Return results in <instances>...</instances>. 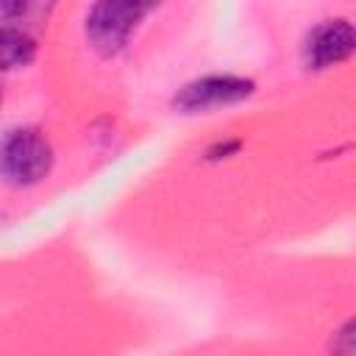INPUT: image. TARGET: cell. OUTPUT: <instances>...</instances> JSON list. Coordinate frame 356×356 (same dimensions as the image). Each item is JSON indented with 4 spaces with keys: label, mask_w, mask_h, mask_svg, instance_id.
I'll list each match as a JSON object with an SVG mask.
<instances>
[{
    "label": "cell",
    "mask_w": 356,
    "mask_h": 356,
    "mask_svg": "<svg viewBox=\"0 0 356 356\" xmlns=\"http://www.w3.org/2000/svg\"><path fill=\"white\" fill-rule=\"evenodd\" d=\"M253 92V83L236 75H209L200 78L195 83H186L178 95H175V108L181 111H209V108H220V106H231L239 103L242 97H248Z\"/></svg>",
    "instance_id": "3"
},
{
    "label": "cell",
    "mask_w": 356,
    "mask_h": 356,
    "mask_svg": "<svg viewBox=\"0 0 356 356\" xmlns=\"http://www.w3.org/2000/svg\"><path fill=\"white\" fill-rule=\"evenodd\" d=\"M356 50V28L348 19H325L306 39V61L317 70L345 61Z\"/></svg>",
    "instance_id": "4"
},
{
    "label": "cell",
    "mask_w": 356,
    "mask_h": 356,
    "mask_svg": "<svg viewBox=\"0 0 356 356\" xmlns=\"http://www.w3.org/2000/svg\"><path fill=\"white\" fill-rule=\"evenodd\" d=\"M331 350H334V356H356V317L348 320V323L334 334Z\"/></svg>",
    "instance_id": "6"
},
{
    "label": "cell",
    "mask_w": 356,
    "mask_h": 356,
    "mask_svg": "<svg viewBox=\"0 0 356 356\" xmlns=\"http://www.w3.org/2000/svg\"><path fill=\"white\" fill-rule=\"evenodd\" d=\"M36 53V42L25 28H14V25H3L0 33V56L6 70H17L25 67Z\"/></svg>",
    "instance_id": "5"
},
{
    "label": "cell",
    "mask_w": 356,
    "mask_h": 356,
    "mask_svg": "<svg viewBox=\"0 0 356 356\" xmlns=\"http://www.w3.org/2000/svg\"><path fill=\"white\" fill-rule=\"evenodd\" d=\"M150 11L145 3H97L86 17V36L103 56L122 50L139 19Z\"/></svg>",
    "instance_id": "2"
},
{
    "label": "cell",
    "mask_w": 356,
    "mask_h": 356,
    "mask_svg": "<svg viewBox=\"0 0 356 356\" xmlns=\"http://www.w3.org/2000/svg\"><path fill=\"white\" fill-rule=\"evenodd\" d=\"M53 153L47 139L33 128H14L3 139V175L14 186H31L50 170Z\"/></svg>",
    "instance_id": "1"
}]
</instances>
